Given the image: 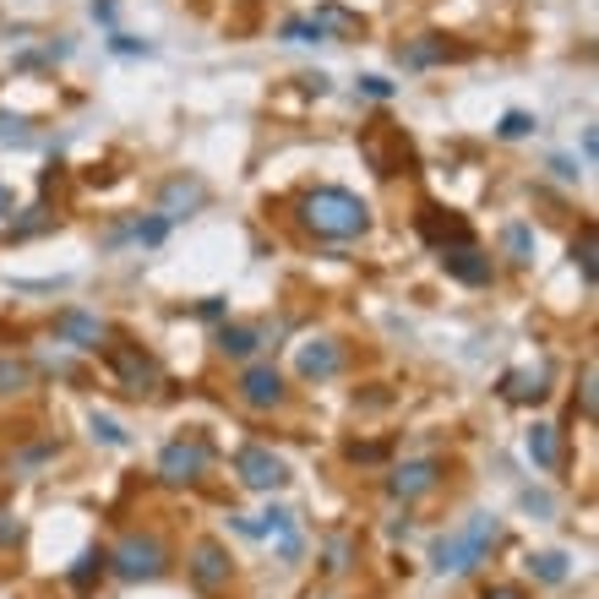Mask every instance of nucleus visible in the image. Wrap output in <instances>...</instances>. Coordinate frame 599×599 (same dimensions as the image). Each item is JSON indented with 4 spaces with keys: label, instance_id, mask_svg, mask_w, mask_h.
<instances>
[{
    "label": "nucleus",
    "instance_id": "nucleus-1",
    "mask_svg": "<svg viewBox=\"0 0 599 599\" xmlns=\"http://www.w3.org/2000/svg\"><path fill=\"white\" fill-rule=\"evenodd\" d=\"M300 224L322 240H360L371 229V207L354 197V192H338V186H322V192H306L300 197Z\"/></svg>",
    "mask_w": 599,
    "mask_h": 599
},
{
    "label": "nucleus",
    "instance_id": "nucleus-2",
    "mask_svg": "<svg viewBox=\"0 0 599 599\" xmlns=\"http://www.w3.org/2000/svg\"><path fill=\"white\" fill-rule=\"evenodd\" d=\"M496 539H502V524H496L490 513H474L464 529L442 534V539L431 545V567H436L442 578H464V572H474V567L496 550Z\"/></svg>",
    "mask_w": 599,
    "mask_h": 599
},
{
    "label": "nucleus",
    "instance_id": "nucleus-3",
    "mask_svg": "<svg viewBox=\"0 0 599 599\" xmlns=\"http://www.w3.org/2000/svg\"><path fill=\"white\" fill-rule=\"evenodd\" d=\"M164 567H169V550H164L158 534H126L110 550V572L126 578V583H153V578H164Z\"/></svg>",
    "mask_w": 599,
    "mask_h": 599
},
{
    "label": "nucleus",
    "instance_id": "nucleus-4",
    "mask_svg": "<svg viewBox=\"0 0 599 599\" xmlns=\"http://www.w3.org/2000/svg\"><path fill=\"white\" fill-rule=\"evenodd\" d=\"M360 153H365V164L376 169V175H414L420 169V158H414V147H409V136L399 132V126H371V132L360 136Z\"/></svg>",
    "mask_w": 599,
    "mask_h": 599
},
{
    "label": "nucleus",
    "instance_id": "nucleus-5",
    "mask_svg": "<svg viewBox=\"0 0 599 599\" xmlns=\"http://www.w3.org/2000/svg\"><path fill=\"white\" fill-rule=\"evenodd\" d=\"M104 354H110V371H115V382H121L126 393L142 399V393L158 388V360H153L142 343H110Z\"/></svg>",
    "mask_w": 599,
    "mask_h": 599
},
{
    "label": "nucleus",
    "instance_id": "nucleus-6",
    "mask_svg": "<svg viewBox=\"0 0 599 599\" xmlns=\"http://www.w3.org/2000/svg\"><path fill=\"white\" fill-rule=\"evenodd\" d=\"M207 458H213V453H207L202 436H180V442H169V447L158 453V479H164V485H197Z\"/></svg>",
    "mask_w": 599,
    "mask_h": 599
},
{
    "label": "nucleus",
    "instance_id": "nucleus-7",
    "mask_svg": "<svg viewBox=\"0 0 599 599\" xmlns=\"http://www.w3.org/2000/svg\"><path fill=\"white\" fill-rule=\"evenodd\" d=\"M235 474H240L246 490H267V496L289 485V464L278 453H267V447H240L235 453Z\"/></svg>",
    "mask_w": 599,
    "mask_h": 599
},
{
    "label": "nucleus",
    "instance_id": "nucleus-8",
    "mask_svg": "<svg viewBox=\"0 0 599 599\" xmlns=\"http://www.w3.org/2000/svg\"><path fill=\"white\" fill-rule=\"evenodd\" d=\"M186 572H192V583H197L202 595H218V589H229L235 561H229V550L218 539H202L197 550H192V561H186Z\"/></svg>",
    "mask_w": 599,
    "mask_h": 599
},
{
    "label": "nucleus",
    "instance_id": "nucleus-9",
    "mask_svg": "<svg viewBox=\"0 0 599 599\" xmlns=\"http://www.w3.org/2000/svg\"><path fill=\"white\" fill-rule=\"evenodd\" d=\"M414 224H420V240L436 246V251H453V246H468V240H474V235H468V218L447 213V207H436V202H425Z\"/></svg>",
    "mask_w": 599,
    "mask_h": 599
},
{
    "label": "nucleus",
    "instance_id": "nucleus-10",
    "mask_svg": "<svg viewBox=\"0 0 599 599\" xmlns=\"http://www.w3.org/2000/svg\"><path fill=\"white\" fill-rule=\"evenodd\" d=\"M442 485V464L436 458H409L388 474V496L393 502H420V496H431Z\"/></svg>",
    "mask_w": 599,
    "mask_h": 599
},
{
    "label": "nucleus",
    "instance_id": "nucleus-11",
    "mask_svg": "<svg viewBox=\"0 0 599 599\" xmlns=\"http://www.w3.org/2000/svg\"><path fill=\"white\" fill-rule=\"evenodd\" d=\"M55 338L71 343V349H110V328H104L99 317L76 311V306H66V311L55 317Z\"/></svg>",
    "mask_w": 599,
    "mask_h": 599
},
{
    "label": "nucleus",
    "instance_id": "nucleus-12",
    "mask_svg": "<svg viewBox=\"0 0 599 599\" xmlns=\"http://www.w3.org/2000/svg\"><path fill=\"white\" fill-rule=\"evenodd\" d=\"M295 371H300L306 382H328V376H338V371H343V343H338V338H311V343H300Z\"/></svg>",
    "mask_w": 599,
    "mask_h": 599
},
{
    "label": "nucleus",
    "instance_id": "nucleus-13",
    "mask_svg": "<svg viewBox=\"0 0 599 599\" xmlns=\"http://www.w3.org/2000/svg\"><path fill=\"white\" fill-rule=\"evenodd\" d=\"M283 393H289V388H283V376H278L272 365H251V371L240 376V403H246V409H278Z\"/></svg>",
    "mask_w": 599,
    "mask_h": 599
},
{
    "label": "nucleus",
    "instance_id": "nucleus-14",
    "mask_svg": "<svg viewBox=\"0 0 599 599\" xmlns=\"http://www.w3.org/2000/svg\"><path fill=\"white\" fill-rule=\"evenodd\" d=\"M442 267H447L458 283H474V289L496 278V262H490V257H485L474 240H468V246H453V251H442Z\"/></svg>",
    "mask_w": 599,
    "mask_h": 599
},
{
    "label": "nucleus",
    "instance_id": "nucleus-15",
    "mask_svg": "<svg viewBox=\"0 0 599 599\" xmlns=\"http://www.w3.org/2000/svg\"><path fill=\"white\" fill-rule=\"evenodd\" d=\"M311 22H317V33H322V39H360V33H365V22H360L354 11L333 6V0H328V6H317V17H311Z\"/></svg>",
    "mask_w": 599,
    "mask_h": 599
},
{
    "label": "nucleus",
    "instance_id": "nucleus-16",
    "mask_svg": "<svg viewBox=\"0 0 599 599\" xmlns=\"http://www.w3.org/2000/svg\"><path fill=\"white\" fill-rule=\"evenodd\" d=\"M202 197H207V192H202V180H186V175H180V180H169V186H164L158 213H164V218H186V213H197V207H202Z\"/></svg>",
    "mask_w": 599,
    "mask_h": 599
},
{
    "label": "nucleus",
    "instance_id": "nucleus-17",
    "mask_svg": "<svg viewBox=\"0 0 599 599\" xmlns=\"http://www.w3.org/2000/svg\"><path fill=\"white\" fill-rule=\"evenodd\" d=\"M104 572H110V550H104V545H93V550H82V556H76V567L66 572V583L76 589V595H87Z\"/></svg>",
    "mask_w": 599,
    "mask_h": 599
},
{
    "label": "nucleus",
    "instance_id": "nucleus-18",
    "mask_svg": "<svg viewBox=\"0 0 599 599\" xmlns=\"http://www.w3.org/2000/svg\"><path fill=\"white\" fill-rule=\"evenodd\" d=\"M502 399L507 403H539L545 399V371L534 365V371H507L502 376Z\"/></svg>",
    "mask_w": 599,
    "mask_h": 599
},
{
    "label": "nucleus",
    "instance_id": "nucleus-19",
    "mask_svg": "<svg viewBox=\"0 0 599 599\" xmlns=\"http://www.w3.org/2000/svg\"><path fill=\"white\" fill-rule=\"evenodd\" d=\"M524 447H529V458L539 468H561V431L556 425H534L524 436Z\"/></svg>",
    "mask_w": 599,
    "mask_h": 599
},
{
    "label": "nucleus",
    "instance_id": "nucleus-20",
    "mask_svg": "<svg viewBox=\"0 0 599 599\" xmlns=\"http://www.w3.org/2000/svg\"><path fill=\"white\" fill-rule=\"evenodd\" d=\"M447 55H458L447 39H436V33H425L420 44H403L399 50V61L403 66H436V61H447Z\"/></svg>",
    "mask_w": 599,
    "mask_h": 599
},
{
    "label": "nucleus",
    "instance_id": "nucleus-21",
    "mask_svg": "<svg viewBox=\"0 0 599 599\" xmlns=\"http://www.w3.org/2000/svg\"><path fill=\"white\" fill-rule=\"evenodd\" d=\"M262 349V338L251 333V328H218V354L224 360H251Z\"/></svg>",
    "mask_w": 599,
    "mask_h": 599
},
{
    "label": "nucleus",
    "instance_id": "nucleus-22",
    "mask_svg": "<svg viewBox=\"0 0 599 599\" xmlns=\"http://www.w3.org/2000/svg\"><path fill=\"white\" fill-rule=\"evenodd\" d=\"M502 251H507L518 267H529L534 262V229L529 224H507V229H502Z\"/></svg>",
    "mask_w": 599,
    "mask_h": 599
},
{
    "label": "nucleus",
    "instance_id": "nucleus-23",
    "mask_svg": "<svg viewBox=\"0 0 599 599\" xmlns=\"http://www.w3.org/2000/svg\"><path fill=\"white\" fill-rule=\"evenodd\" d=\"M28 388H33L28 360H0V399H22Z\"/></svg>",
    "mask_w": 599,
    "mask_h": 599
},
{
    "label": "nucleus",
    "instance_id": "nucleus-24",
    "mask_svg": "<svg viewBox=\"0 0 599 599\" xmlns=\"http://www.w3.org/2000/svg\"><path fill=\"white\" fill-rule=\"evenodd\" d=\"M539 583H567V556H556V550H539V556H529L524 561Z\"/></svg>",
    "mask_w": 599,
    "mask_h": 599
},
{
    "label": "nucleus",
    "instance_id": "nucleus-25",
    "mask_svg": "<svg viewBox=\"0 0 599 599\" xmlns=\"http://www.w3.org/2000/svg\"><path fill=\"white\" fill-rule=\"evenodd\" d=\"M595 257H599V246H595V224H583V235H578V240H572V262L583 267V283H589V289H595Z\"/></svg>",
    "mask_w": 599,
    "mask_h": 599
},
{
    "label": "nucleus",
    "instance_id": "nucleus-26",
    "mask_svg": "<svg viewBox=\"0 0 599 599\" xmlns=\"http://www.w3.org/2000/svg\"><path fill=\"white\" fill-rule=\"evenodd\" d=\"M388 453H393L388 442H349V447H343L349 464H388Z\"/></svg>",
    "mask_w": 599,
    "mask_h": 599
},
{
    "label": "nucleus",
    "instance_id": "nucleus-27",
    "mask_svg": "<svg viewBox=\"0 0 599 599\" xmlns=\"http://www.w3.org/2000/svg\"><path fill=\"white\" fill-rule=\"evenodd\" d=\"M257 529H262V534H278V539H283V534H295V513H289V507H267Z\"/></svg>",
    "mask_w": 599,
    "mask_h": 599
},
{
    "label": "nucleus",
    "instance_id": "nucleus-28",
    "mask_svg": "<svg viewBox=\"0 0 599 599\" xmlns=\"http://www.w3.org/2000/svg\"><path fill=\"white\" fill-rule=\"evenodd\" d=\"M283 39H289V44H317L322 33H317L311 17H289V22H283Z\"/></svg>",
    "mask_w": 599,
    "mask_h": 599
},
{
    "label": "nucleus",
    "instance_id": "nucleus-29",
    "mask_svg": "<svg viewBox=\"0 0 599 599\" xmlns=\"http://www.w3.org/2000/svg\"><path fill=\"white\" fill-rule=\"evenodd\" d=\"M87 425H93V436H99V442H110V447H126V431H121V420H110V414H93Z\"/></svg>",
    "mask_w": 599,
    "mask_h": 599
},
{
    "label": "nucleus",
    "instance_id": "nucleus-30",
    "mask_svg": "<svg viewBox=\"0 0 599 599\" xmlns=\"http://www.w3.org/2000/svg\"><path fill=\"white\" fill-rule=\"evenodd\" d=\"M50 224H55V218H50L44 207H33L22 224H11V240H28V235H39V229H50Z\"/></svg>",
    "mask_w": 599,
    "mask_h": 599
},
{
    "label": "nucleus",
    "instance_id": "nucleus-31",
    "mask_svg": "<svg viewBox=\"0 0 599 599\" xmlns=\"http://www.w3.org/2000/svg\"><path fill=\"white\" fill-rule=\"evenodd\" d=\"M126 235H136V240H142V246H158V240H164V235H169V218H147V224H132V229H126Z\"/></svg>",
    "mask_w": 599,
    "mask_h": 599
},
{
    "label": "nucleus",
    "instance_id": "nucleus-32",
    "mask_svg": "<svg viewBox=\"0 0 599 599\" xmlns=\"http://www.w3.org/2000/svg\"><path fill=\"white\" fill-rule=\"evenodd\" d=\"M496 132L507 136V142H518V136H529V132H534V115L513 110V115H502V126H496Z\"/></svg>",
    "mask_w": 599,
    "mask_h": 599
},
{
    "label": "nucleus",
    "instance_id": "nucleus-33",
    "mask_svg": "<svg viewBox=\"0 0 599 599\" xmlns=\"http://www.w3.org/2000/svg\"><path fill=\"white\" fill-rule=\"evenodd\" d=\"M17 539H22V518L11 507H0V550H11Z\"/></svg>",
    "mask_w": 599,
    "mask_h": 599
},
{
    "label": "nucleus",
    "instance_id": "nucleus-34",
    "mask_svg": "<svg viewBox=\"0 0 599 599\" xmlns=\"http://www.w3.org/2000/svg\"><path fill=\"white\" fill-rule=\"evenodd\" d=\"M595 360H589V365H583V388H578V403H583V414H589V420H595Z\"/></svg>",
    "mask_w": 599,
    "mask_h": 599
},
{
    "label": "nucleus",
    "instance_id": "nucleus-35",
    "mask_svg": "<svg viewBox=\"0 0 599 599\" xmlns=\"http://www.w3.org/2000/svg\"><path fill=\"white\" fill-rule=\"evenodd\" d=\"M360 93L365 99H393V82L388 76H360Z\"/></svg>",
    "mask_w": 599,
    "mask_h": 599
},
{
    "label": "nucleus",
    "instance_id": "nucleus-36",
    "mask_svg": "<svg viewBox=\"0 0 599 599\" xmlns=\"http://www.w3.org/2000/svg\"><path fill=\"white\" fill-rule=\"evenodd\" d=\"M322 567H328V572H343V567H349V539H333V545H328V561H322Z\"/></svg>",
    "mask_w": 599,
    "mask_h": 599
},
{
    "label": "nucleus",
    "instance_id": "nucleus-37",
    "mask_svg": "<svg viewBox=\"0 0 599 599\" xmlns=\"http://www.w3.org/2000/svg\"><path fill=\"white\" fill-rule=\"evenodd\" d=\"M115 50H121V55H147V44H142V39H126V33H115Z\"/></svg>",
    "mask_w": 599,
    "mask_h": 599
},
{
    "label": "nucleus",
    "instance_id": "nucleus-38",
    "mask_svg": "<svg viewBox=\"0 0 599 599\" xmlns=\"http://www.w3.org/2000/svg\"><path fill=\"white\" fill-rule=\"evenodd\" d=\"M485 599H529L524 589H513V583H496V589H485Z\"/></svg>",
    "mask_w": 599,
    "mask_h": 599
},
{
    "label": "nucleus",
    "instance_id": "nucleus-39",
    "mask_svg": "<svg viewBox=\"0 0 599 599\" xmlns=\"http://www.w3.org/2000/svg\"><path fill=\"white\" fill-rule=\"evenodd\" d=\"M11 213H17V197H11V186H6V180H0V224H6V218H11Z\"/></svg>",
    "mask_w": 599,
    "mask_h": 599
},
{
    "label": "nucleus",
    "instance_id": "nucleus-40",
    "mask_svg": "<svg viewBox=\"0 0 599 599\" xmlns=\"http://www.w3.org/2000/svg\"><path fill=\"white\" fill-rule=\"evenodd\" d=\"M550 169H556L561 180H578V169H572V158H550Z\"/></svg>",
    "mask_w": 599,
    "mask_h": 599
},
{
    "label": "nucleus",
    "instance_id": "nucleus-41",
    "mask_svg": "<svg viewBox=\"0 0 599 599\" xmlns=\"http://www.w3.org/2000/svg\"><path fill=\"white\" fill-rule=\"evenodd\" d=\"M524 502H529V507H534V513H539V518H550V496H534V490H529Z\"/></svg>",
    "mask_w": 599,
    "mask_h": 599
},
{
    "label": "nucleus",
    "instance_id": "nucleus-42",
    "mask_svg": "<svg viewBox=\"0 0 599 599\" xmlns=\"http://www.w3.org/2000/svg\"><path fill=\"white\" fill-rule=\"evenodd\" d=\"M595 153H599V136H595V126H589V132H583V158L595 164Z\"/></svg>",
    "mask_w": 599,
    "mask_h": 599
}]
</instances>
